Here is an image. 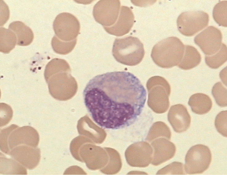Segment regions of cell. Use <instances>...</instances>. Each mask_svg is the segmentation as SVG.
I'll use <instances>...</instances> for the list:
<instances>
[{
    "mask_svg": "<svg viewBox=\"0 0 227 175\" xmlns=\"http://www.w3.org/2000/svg\"><path fill=\"white\" fill-rule=\"evenodd\" d=\"M209 16L202 11H192L182 13L177 20L178 29L183 35L193 36L208 24Z\"/></svg>",
    "mask_w": 227,
    "mask_h": 175,
    "instance_id": "obj_7",
    "label": "cell"
},
{
    "mask_svg": "<svg viewBox=\"0 0 227 175\" xmlns=\"http://www.w3.org/2000/svg\"><path fill=\"white\" fill-rule=\"evenodd\" d=\"M184 50L183 57L178 65V67L182 69L186 70L197 66L201 62V58L197 49L193 46L185 45Z\"/></svg>",
    "mask_w": 227,
    "mask_h": 175,
    "instance_id": "obj_19",
    "label": "cell"
},
{
    "mask_svg": "<svg viewBox=\"0 0 227 175\" xmlns=\"http://www.w3.org/2000/svg\"><path fill=\"white\" fill-rule=\"evenodd\" d=\"M128 174H147L145 172L140 171H134L129 173Z\"/></svg>",
    "mask_w": 227,
    "mask_h": 175,
    "instance_id": "obj_32",
    "label": "cell"
},
{
    "mask_svg": "<svg viewBox=\"0 0 227 175\" xmlns=\"http://www.w3.org/2000/svg\"><path fill=\"white\" fill-rule=\"evenodd\" d=\"M1 104L0 127L8 124L13 116V110L11 107L6 104Z\"/></svg>",
    "mask_w": 227,
    "mask_h": 175,
    "instance_id": "obj_31",
    "label": "cell"
},
{
    "mask_svg": "<svg viewBox=\"0 0 227 175\" xmlns=\"http://www.w3.org/2000/svg\"><path fill=\"white\" fill-rule=\"evenodd\" d=\"M211 160V153L207 146L202 144L194 145L186 154L185 171L189 174L202 173L208 168Z\"/></svg>",
    "mask_w": 227,
    "mask_h": 175,
    "instance_id": "obj_6",
    "label": "cell"
},
{
    "mask_svg": "<svg viewBox=\"0 0 227 175\" xmlns=\"http://www.w3.org/2000/svg\"><path fill=\"white\" fill-rule=\"evenodd\" d=\"M151 144L154 149L151 163L155 166L159 165L171 159L175 153L174 144L164 138L155 139Z\"/></svg>",
    "mask_w": 227,
    "mask_h": 175,
    "instance_id": "obj_16",
    "label": "cell"
},
{
    "mask_svg": "<svg viewBox=\"0 0 227 175\" xmlns=\"http://www.w3.org/2000/svg\"><path fill=\"white\" fill-rule=\"evenodd\" d=\"M222 39L221 31L214 26H209L197 35L194 41L204 54L210 56L220 49Z\"/></svg>",
    "mask_w": 227,
    "mask_h": 175,
    "instance_id": "obj_11",
    "label": "cell"
},
{
    "mask_svg": "<svg viewBox=\"0 0 227 175\" xmlns=\"http://www.w3.org/2000/svg\"><path fill=\"white\" fill-rule=\"evenodd\" d=\"M156 174H185L183 164L181 162H174L159 170Z\"/></svg>",
    "mask_w": 227,
    "mask_h": 175,
    "instance_id": "obj_28",
    "label": "cell"
},
{
    "mask_svg": "<svg viewBox=\"0 0 227 175\" xmlns=\"http://www.w3.org/2000/svg\"><path fill=\"white\" fill-rule=\"evenodd\" d=\"M134 22V16L131 9L128 6H122L115 23L111 26L103 28L108 33L120 36L129 32Z\"/></svg>",
    "mask_w": 227,
    "mask_h": 175,
    "instance_id": "obj_14",
    "label": "cell"
},
{
    "mask_svg": "<svg viewBox=\"0 0 227 175\" xmlns=\"http://www.w3.org/2000/svg\"><path fill=\"white\" fill-rule=\"evenodd\" d=\"M153 151L148 143L141 141L130 145L125 152V156L127 163L130 166L145 167L152 161Z\"/></svg>",
    "mask_w": 227,
    "mask_h": 175,
    "instance_id": "obj_10",
    "label": "cell"
},
{
    "mask_svg": "<svg viewBox=\"0 0 227 175\" xmlns=\"http://www.w3.org/2000/svg\"><path fill=\"white\" fill-rule=\"evenodd\" d=\"M227 2H219L214 6L213 10V17L215 22L220 26L227 27Z\"/></svg>",
    "mask_w": 227,
    "mask_h": 175,
    "instance_id": "obj_25",
    "label": "cell"
},
{
    "mask_svg": "<svg viewBox=\"0 0 227 175\" xmlns=\"http://www.w3.org/2000/svg\"><path fill=\"white\" fill-rule=\"evenodd\" d=\"M9 29L13 31L17 37L16 45L19 46H27L32 42L34 34L32 30L23 22L15 21L11 23Z\"/></svg>",
    "mask_w": 227,
    "mask_h": 175,
    "instance_id": "obj_17",
    "label": "cell"
},
{
    "mask_svg": "<svg viewBox=\"0 0 227 175\" xmlns=\"http://www.w3.org/2000/svg\"><path fill=\"white\" fill-rule=\"evenodd\" d=\"M184 45L178 38L171 36L165 38L153 47L151 57L154 63L163 68H170L178 65L184 53Z\"/></svg>",
    "mask_w": 227,
    "mask_h": 175,
    "instance_id": "obj_3",
    "label": "cell"
},
{
    "mask_svg": "<svg viewBox=\"0 0 227 175\" xmlns=\"http://www.w3.org/2000/svg\"><path fill=\"white\" fill-rule=\"evenodd\" d=\"M226 110L220 112L216 116L215 125L217 131L225 137H227Z\"/></svg>",
    "mask_w": 227,
    "mask_h": 175,
    "instance_id": "obj_29",
    "label": "cell"
},
{
    "mask_svg": "<svg viewBox=\"0 0 227 175\" xmlns=\"http://www.w3.org/2000/svg\"><path fill=\"white\" fill-rule=\"evenodd\" d=\"M161 137L170 139L171 137V130L163 122H155L150 128L146 140L151 142L155 139Z\"/></svg>",
    "mask_w": 227,
    "mask_h": 175,
    "instance_id": "obj_22",
    "label": "cell"
},
{
    "mask_svg": "<svg viewBox=\"0 0 227 175\" xmlns=\"http://www.w3.org/2000/svg\"><path fill=\"white\" fill-rule=\"evenodd\" d=\"M39 139L37 131L33 127L30 126L18 127L10 134L8 139V145L10 150L21 145L37 147Z\"/></svg>",
    "mask_w": 227,
    "mask_h": 175,
    "instance_id": "obj_13",
    "label": "cell"
},
{
    "mask_svg": "<svg viewBox=\"0 0 227 175\" xmlns=\"http://www.w3.org/2000/svg\"><path fill=\"white\" fill-rule=\"evenodd\" d=\"M71 69L64 60L55 58L46 66L44 76L51 96L64 101L73 97L76 90V82L70 74Z\"/></svg>",
    "mask_w": 227,
    "mask_h": 175,
    "instance_id": "obj_2",
    "label": "cell"
},
{
    "mask_svg": "<svg viewBox=\"0 0 227 175\" xmlns=\"http://www.w3.org/2000/svg\"><path fill=\"white\" fill-rule=\"evenodd\" d=\"M119 0H100L94 5L93 14L95 21L103 27H108L116 22L119 15Z\"/></svg>",
    "mask_w": 227,
    "mask_h": 175,
    "instance_id": "obj_9",
    "label": "cell"
},
{
    "mask_svg": "<svg viewBox=\"0 0 227 175\" xmlns=\"http://www.w3.org/2000/svg\"><path fill=\"white\" fill-rule=\"evenodd\" d=\"M0 51L4 53H9L15 47L17 39L14 33L9 29L4 27L0 28Z\"/></svg>",
    "mask_w": 227,
    "mask_h": 175,
    "instance_id": "obj_21",
    "label": "cell"
},
{
    "mask_svg": "<svg viewBox=\"0 0 227 175\" xmlns=\"http://www.w3.org/2000/svg\"><path fill=\"white\" fill-rule=\"evenodd\" d=\"M112 52L117 62L129 66L139 64L143 59L145 53L143 45L139 39L131 36L116 38Z\"/></svg>",
    "mask_w": 227,
    "mask_h": 175,
    "instance_id": "obj_4",
    "label": "cell"
},
{
    "mask_svg": "<svg viewBox=\"0 0 227 175\" xmlns=\"http://www.w3.org/2000/svg\"><path fill=\"white\" fill-rule=\"evenodd\" d=\"M0 173L3 174H27L23 166L14 159L7 158L2 155L0 157Z\"/></svg>",
    "mask_w": 227,
    "mask_h": 175,
    "instance_id": "obj_20",
    "label": "cell"
},
{
    "mask_svg": "<svg viewBox=\"0 0 227 175\" xmlns=\"http://www.w3.org/2000/svg\"><path fill=\"white\" fill-rule=\"evenodd\" d=\"M40 153V149L37 147L21 145L11 150L9 155L25 167L32 169L39 164Z\"/></svg>",
    "mask_w": 227,
    "mask_h": 175,
    "instance_id": "obj_12",
    "label": "cell"
},
{
    "mask_svg": "<svg viewBox=\"0 0 227 175\" xmlns=\"http://www.w3.org/2000/svg\"><path fill=\"white\" fill-rule=\"evenodd\" d=\"M53 27L55 35L65 41L75 40L80 33L79 20L74 15L67 12L61 13L56 16Z\"/></svg>",
    "mask_w": 227,
    "mask_h": 175,
    "instance_id": "obj_8",
    "label": "cell"
},
{
    "mask_svg": "<svg viewBox=\"0 0 227 175\" xmlns=\"http://www.w3.org/2000/svg\"><path fill=\"white\" fill-rule=\"evenodd\" d=\"M188 104L193 113L203 115L210 111L212 107V102L208 95L202 93H196L190 96Z\"/></svg>",
    "mask_w": 227,
    "mask_h": 175,
    "instance_id": "obj_18",
    "label": "cell"
},
{
    "mask_svg": "<svg viewBox=\"0 0 227 175\" xmlns=\"http://www.w3.org/2000/svg\"><path fill=\"white\" fill-rule=\"evenodd\" d=\"M76 42L77 39L68 42L62 41L55 35L52 40L51 45L55 53L61 55H66L73 50Z\"/></svg>",
    "mask_w": 227,
    "mask_h": 175,
    "instance_id": "obj_24",
    "label": "cell"
},
{
    "mask_svg": "<svg viewBox=\"0 0 227 175\" xmlns=\"http://www.w3.org/2000/svg\"><path fill=\"white\" fill-rule=\"evenodd\" d=\"M109 151L111 155L112 161L111 164L106 169V171L109 173H112L118 172L120 169L121 162L119 155L117 152L110 149Z\"/></svg>",
    "mask_w": 227,
    "mask_h": 175,
    "instance_id": "obj_30",
    "label": "cell"
},
{
    "mask_svg": "<svg viewBox=\"0 0 227 175\" xmlns=\"http://www.w3.org/2000/svg\"><path fill=\"white\" fill-rule=\"evenodd\" d=\"M18 127L16 125L12 124L1 130L0 149L4 153L9 155L10 150L8 143L9 137L12 132Z\"/></svg>",
    "mask_w": 227,
    "mask_h": 175,
    "instance_id": "obj_27",
    "label": "cell"
},
{
    "mask_svg": "<svg viewBox=\"0 0 227 175\" xmlns=\"http://www.w3.org/2000/svg\"><path fill=\"white\" fill-rule=\"evenodd\" d=\"M146 85L148 106L157 113L166 112L169 106V97L171 90L168 82L163 77L155 76L149 79Z\"/></svg>",
    "mask_w": 227,
    "mask_h": 175,
    "instance_id": "obj_5",
    "label": "cell"
},
{
    "mask_svg": "<svg viewBox=\"0 0 227 175\" xmlns=\"http://www.w3.org/2000/svg\"><path fill=\"white\" fill-rule=\"evenodd\" d=\"M227 60V51L226 45L221 44L218 51L214 55L205 56V62L209 67L217 69L223 65Z\"/></svg>",
    "mask_w": 227,
    "mask_h": 175,
    "instance_id": "obj_23",
    "label": "cell"
},
{
    "mask_svg": "<svg viewBox=\"0 0 227 175\" xmlns=\"http://www.w3.org/2000/svg\"><path fill=\"white\" fill-rule=\"evenodd\" d=\"M168 120L175 131L181 133L189 128L191 118L184 105L178 104L171 106L167 115Z\"/></svg>",
    "mask_w": 227,
    "mask_h": 175,
    "instance_id": "obj_15",
    "label": "cell"
},
{
    "mask_svg": "<svg viewBox=\"0 0 227 175\" xmlns=\"http://www.w3.org/2000/svg\"><path fill=\"white\" fill-rule=\"evenodd\" d=\"M84 104L93 121L101 127L118 129L135 122L141 113L147 92L139 79L125 71L97 75L83 92Z\"/></svg>",
    "mask_w": 227,
    "mask_h": 175,
    "instance_id": "obj_1",
    "label": "cell"
},
{
    "mask_svg": "<svg viewBox=\"0 0 227 175\" xmlns=\"http://www.w3.org/2000/svg\"><path fill=\"white\" fill-rule=\"evenodd\" d=\"M227 90L221 82L216 83L213 86L212 93L217 104L221 107L227 105Z\"/></svg>",
    "mask_w": 227,
    "mask_h": 175,
    "instance_id": "obj_26",
    "label": "cell"
}]
</instances>
